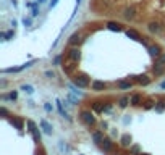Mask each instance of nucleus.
<instances>
[{
	"mask_svg": "<svg viewBox=\"0 0 165 155\" xmlns=\"http://www.w3.org/2000/svg\"><path fill=\"white\" fill-rule=\"evenodd\" d=\"M152 71H154V74H155V76H162V74H164V71H165V53L157 58V61H155V65H154Z\"/></svg>",
	"mask_w": 165,
	"mask_h": 155,
	"instance_id": "nucleus-1",
	"label": "nucleus"
},
{
	"mask_svg": "<svg viewBox=\"0 0 165 155\" xmlns=\"http://www.w3.org/2000/svg\"><path fill=\"white\" fill-rule=\"evenodd\" d=\"M73 82H74V86L76 87H87L89 86V78L86 76V74H74L73 78Z\"/></svg>",
	"mask_w": 165,
	"mask_h": 155,
	"instance_id": "nucleus-2",
	"label": "nucleus"
},
{
	"mask_svg": "<svg viewBox=\"0 0 165 155\" xmlns=\"http://www.w3.org/2000/svg\"><path fill=\"white\" fill-rule=\"evenodd\" d=\"M81 120H82V123H84V124H87V126H92V124H95L94 115H92L89 110H82V111H81Z\"/></svg>",
	"mask_w": 165,
	"mask_h": 155,
	"instance_id": "nucleus-3",
	"label": "nucleus"
},
{
	"mask_svg": "<svg viewBox=\"0 0 165 155\" xmlns=\"http://www.w3.org/2000/svg\"><path fill=\"white\" fill-rule=\"evenodd\" d=\"M28 126H29V133L33 134L34 142H41V133H39V129H37L36 123H34V121H28Z\"/></svg>",
	"mask_w": 165,
	"mask_h": 155,
	"instance_id": "nucleus-4",
	"label": "nucleus"
},
{
	"mask_svg": "<svg viewBox=\"0 0 165 155\" xmlns=\"http://www.w3.org/2000/svg\"><path fill=\"white\" fill-rule=\"evenodd\" d=\"M79 57H81V52H79L78 45H71V49L68 50V58H70V60L78 61V60H79Z\"/></svg>",
	"mask_w": 165,
	"mask_h": 155,
	"instance_id": "nucleus-5",
	"label": "nucleus"
},
{
	"mask_svg": "<svg viewBox=\"0 0 165 155\" xmlns=\"http://www.w3.org/2000/svg\"><path fill=\"white\" fill-rule=\"evenodd\" d=\"M76 68H78V65H76L74 60H70V63H65V65H63V71H65V74H68V76H71Z\"/></svg>",
	"mask_w": 165,
	"mask_h": 155,
	"instance_id": "nucleus-6",
	"label": "nucleus"
},
{
	"mask_svg": "<svg viewBox=\"0 0 165 155\" xmlns=\"http://www.w3.org/2000/svg\"><path fill=\"white\" fill-rule=\"evenodd\" d=\"M100 147H102L104 152H112V150H113V142H112V139L105 137L102 142H100Z\"/></svg>",
	"mask_w": 165,
	"mask_h": 155,
	"instance_id": "nucleus-7",
	"label": "nucleus"
},
{
	"mask_svg": "<svg viewBox=\"0 0 165 155\" xmlns=\"http://www.w3.org/2000/svg\"><path fill=\"white\" fill-rule=\"evenodd\" d=\"M68 42H70V45H79L82 42V36L79 33H74V34H71V36H70Z\"/></svg>",
	"mask_w": 165,
	"mask_h": 155,
	"instance_id": "nucleus-8",
	"label": "nucleus"
},
{
	"mask_svg": "<svg viewBox=\"0 0 165 155\" xmlns=\"http://www.w3.org/2000/svg\"><path fill=\"white\" fill-rule=\"evenodd\" d=\"M105 87H107V84H105L104 81H92V84H91V89L95 90V92L105 90Z\"/></svg>",
	"mask_w": 165,
	"mask_h": 155,
	"instance_id": "nucleus-9",
	"label": "nucleus"
},
{
	"mask_svg": "<svg viewBox=\"0 0 165 155\" xmlns=\"http://www.w3.org/2000/svg\"><path fill=\"white\" fill-rule=\"evenodd\" d=\"M147 29H149V33L155 34V33H160L162 31V26H160V23H157V21H151L149 26H147Z\"/></svg>",
	"mask_w": 165,
	"mask_h": 155,
	"instance_id": "nucleus-10",
	"label": "nucleus"
},
{
	"mask_svg": "<svg viewBox=\"0 0 165 155\" xmlns=\"http://www.w3.org/2000/svg\"><path fill=\"white\" fill-rule=\"evenodd\" d=\"M134 81L138 82V84H142V86H147L149 82H151V79H149L146 74H139V76H134Z\"/></svg>",
	"mask_w": 165,
	"mask_h": 155,
	"instance_id": "nucleus-11",
	"label": "nucleus"
},
{
	"mask_svg": "<svg viewBox=\"0 0 165 155\" xmlns=\"http://www.w3.org/2000/svg\"><path fill=\"white\" fill-rule=\"evenodd\" d=\"M149 55H151V57L159 58L162 55V53H160V47H159V45H151V47H149Z\"/></svg>",
	"mask_w": 165,
	"mask_h": 155,
	"instance_id": "nucleus-12",
	"label": "nucleus"
},
{
	"mask_svg": "<svg viewBox=\"0 0 165 155\" xmlns=\"http://www.w3.org/2000/svg\"><path fill=\"white\" fill-rule=\"evenodd\" d=\"M130 102H131V105H134V107L141 105V103H142V95L141 94H133L131 99H130Z\"/></svg>",
	"mask_w": 165,
	"mask_h": 155,
	"instance_id": "nucleus-13",
	"label": "nucleus"
},
{
	"mask_svg": "<svg viewBox=\"0 0 165 155\" xmlns=\"http://www.w3.org/2000/svg\"><path fill=\"white\" fill-rule=\"evenodd\" d=\"M123 16H125V20H133V18L136 16V10L133 8V7H130V8H126V10H125Z\"/></svg>",
	"mask_w": 165,
	"mask_h": 155,
	"instance_id": "nucleus-14",
	"label": "nucleus"
},
{
	"mask_svg": "<svg viewBox=\"0 0 165 155\" xmlns=\"http://www.w3.org/2000/svg\"><path fill=\"white\" fill-rule=\"evenodd\" d=\"M126 36H128L130 39H133V41H142L141 36H139V33L134 31V29H128V31H126Z\"/></svg>",
	"mask_w": 165,
	"mask_h": 155,
	"instance_id": "nucleus-15",
	"label": "nucleus"
},
{
	"mask_svg": "<svg viewBox=\"0 0 165 155\" xmlns=\"http://www.w3.org/2000/svg\"><path fill=\"white\" fill-rule=\"evenodd\" d=\"M120 144L123 147H130L131 145V136L130 134H123L121 136V139H120Z\"/></svg>",
	"mask_w": 165,
	"mask_h": 155,
	"instance_id": "nucleus-16",
	"label": "nucleus"
},
{
	"mask_svg": "<svg viewBox=\"0 0 165 155\" xmlns=\"http://www.w3.org/2000/svg\"><path fill=\"white\" fill-rule=\"evenodd\" d=\"M55 103H57V108H58V111H60V115H62L63 118L70 120V116H68V113H66V111H65V108H63V103L60 102V100H58V99H57V102H55Z\"/></svg>",
	"mask_w": 165,
	"mask_h": 155,
	"instance_id": "nucleus-17",
	"label": "nucleus"
},
{
	"mask_svg": "<svg viewBox=\"0 0 165 155\" xmlns=\"http://www.w3.org/2000/svg\"><path fill=\"white\" fill-rule=\"evenodd\" d=\"M92 139H94L95 144H99V145H100V142H102L105 137H104V133H100V131H95L94 134H92Z\"/></svg>",
	"mask_w": 165,
	"mask_h": 155,
	"instance_id": "nucleus-18",
	"label": "nucleus"
},
{
	"mask_svg": "<svg viewBox=\"0 0 165 155\" xmlns=\"http://www.w3.org/2000/svg\"><path fill=\"white\" fill-rule=\"evenodd\" d=\"M107 29L120 33V31H121V24H118V23H113V21H110V23H107Z\"/></svg>",
	"mask_w": 165,
	"mask_h": 155,
	"instance_id": "nucleus-19",
	"label": "nucleus"
},
{
	"mask_svg": "<svg viewBox=\"0 0 165 155\" xmlns=\"http://www.w3.org/2000/svg\"><path fill=\"white\" fill-rule=\"evenodd\" d=\"M41 126H42V129H44L46 134H52V126H50L46 120H41Z\"/></svg>",
	"mask_w": 165,
	"mask_h": 155,
	"instance_id": "nucleus-20",
	"label": "nucleus"
},
{
	"mask_svg": "<svg viewBox=\"0 0 165 155\" xmlns=\"http://www.w3.org/2000/svg\"><path fill=\"white\" fill-rule=\"evenodd\" d=\"M92 108H94V111H97V113H102V111L105 110L104 102H94V103H92Z\"/></svg>",
	"mask_w": 165,
	"mask_h": 155,
	"instance_id": "nucleus-21",
	"label": "nucleus"
},
{
	"mask_svg": "<svg viewBox=\"0 0 165 155\" xmlns=\"http://www.w3.org/2000/svg\"><path fill=\"white\" fill-rule=\"evenodd\" d=\"M10 123H12L16 129H23V121H21L20 118H10Z\"/></svg>",
	"mask_w": 165,
	"mask_h": 155,
	"instance_id": "nucleus-22",
	"label": "nucleus"
},
{
	"mask_svg": "<svg viewBox=\"0 0 165 155\" xmlns=\"http://www.w3.org/2000/svg\"><path fill=\"white\" fill-rule=\"evenodd\" d=\"M118 87H120V89H123V90H128V89H131V82L120 81V82H118Z\"/></svg>",
	"mask_w": 165,
	"mask_h": 155,
	"instance_id": "nucleus-23",
	"label": "nucleus"
},
{
	"mask_svg": "<svg viewBox=\"0 0 165 155\" xmlns=\"http://www.w3.org/2000/svg\"><path fill=\"white\" fill-rule=\"evenodd\" d=\"M128 103H131V102H130V99H128V97H121V99L118 100V105L121 107V108H125V107L128 105Z\"/></svg>",
	"mask_w": 165,
	"mask_h": 155,
	"instance_id": "nucleus-24",
	"label": "nucleus"
},
{
	"mask_svg": "<svg viewBox=\"0 0 165 155\" xmlns=\"http://www.w3.org/2000/svg\"><path fill=\"white\" fill-rule=\"evenodd\" d=\"M18 97V92H16V90H12V92H10V94L8 95H5V100H15V99H16Z\"/></svg>",
	"mask_w": 165,
	"mask_h": 155,
	"instance_id": "nucleus-25",
	"label": "nucleus"
},
{
	"mask_svg": "<svg viewBox=\"0 0 165 155\" xmlns=\"http://www.w3.org/2000/svg\"><path fill=\"white\" fill-rule=\"evenodd\" d=\"M21 90H25L26 94H33V92H34L33 86H29V84H25V86H21Z\"/></svg>",
	"mask_w": 165,
	"mask_h": 155,
	"instance_id": "nucleus-26",
	"label": "nucleus"
},
{
	"mask_svg": "<svg viewBox=\"0 0 165 155\" xmlns=\"http://www.w3.org/2000/svg\"><path fill=\"white\" fill-rule=\"evenodd\" d=\"M13 31H8V33H2V41H8V39H12L13 37Z\"/></svg>",
	"mask_w": 165,
	"mask_h": 155,
	"instance_id": "nucleus-27",
	"label": "nucleus"
},
{
	"mask_svg": "<svg viewBox=\"0 0 165 155\" xmlns=\"http://www.w3.org/2000/svg\"><path fill=\"white\" fill-rule=\"evenodd\" d=\"M130 154H131V155H141L139 145H133V147H131V150H130Z\"/></svg>",
	"mask_w": 165,
	"mask_h": 155,
	"instance_id": "nucleus-28",
	"label": "nucleus"
},
{
	"mask_svg": "<svg viewBox=\"0 0 165 155\" xmlns=\"http://www.w3.org/2000/svg\"><path fill=\"white\" fill-rule=\"evenodd\" d=\"M152 107H154V100H152V99H147V100L144 102V108H146V110H149V108H152Z\"/></svg>",
	"mask_w": 165,
	"mask_h": 155,
	"instance_id": "nucleus-29",
	"label": "nucleus"
},
{
	"mask_svg": "<svg viewBox=\"0 0 165 155\" xmlns=\"http://www.w3.org/2000/svg\"><path fill=\"white\" fill-rule=\"evenodd\" d=\"M155 108H157V111H162V110H164V108H165V100L157 102V107H155Z\"/></svg>",
	"mask_w": 165,
	"mask_h": 155,
	"instance_id": "nucleus-30",
	"label": "nucleus"
},
{
	"mask_svg": "<svg viewBox=\"0 0 165 155\" xmlns=\"http://www.w3.org/2000/svg\"><path fill=\"white\" fill-rule=\"evenodd\" d=\"M31 23H33L31 18H25V20H23V24H25V26H31Z\"/></svg>",
	"mask_w": 165,
	"mask_h": 155,
	"instance_id": "nucleus-31",
	"label": "nucleus"
},
{
	"mask_svg": "<svg viewBox=\"0 0 165 155\" xmlns=\"http://www.w3.org/2000/svg\"><path fill=\"white\" fill-rule=\"evenodd\" d=\"M44 110H46V111H49V113H50V111L54 110V107L50 105V103H46V105H44Z\"/></svg>",
	"mask_w": 165,
	"mask_h": 155,
	"instance_id": "nucleus-32",
	"label": "nucleus"
},
{
	"mask_svg": "<svg viewBox=\"0 0 165 155\" xmlns=\"http://www.w3.org/2000/svg\"><path fill=\"white\" fill-rule=\"evenodd\" d=\"M0 113L3 115L5 118H7V115H8V111H7V108H3V107H2V108H0Z\"/></svg>",
	"mask_w": 165,
	"mask_h": 155,
	"instance_id": "nucleus-33",
	"label": "nucleus"
},
{
	"mask_svg": "<svg viewBox=\"0 0 165 155\" xmlns=\"http://www.w3.org/2000/svg\"><path fill=\"white\" fill-rule=\"evenodd\" d=\"M60 60H62V57H57V58L54 60V63H55V65H58V63H60Z\"/></svg>",
	"mask_w": 165,
	"mask_h": 155,
	"instance_id": "nucleus-34",
	"label": "nucleus"
},
{
	"mask_svg": "<svg viewBox=\"0 0 165 155\" xmlns=\"http://www.w3.org/2000/svg\"><path fill=\"white\" fill-rule=\"evenodd\" d=\"M55 5H57V0H52V2H50V8H54Z\"/></svg>",
	"mask_w": 165,
	"mask_h": 155,
	"instance_id": "nucleus-35",
	"label": "nucleus"
},
{
	"mask_svg": "<svg viewBox=\"0 0 165 155\" xmlns=\"http://www.w3.org/2000/svg\"><path fill=\"white\" fill-rule=\"evenodd\" d=\"M36 155H46V154H44V150H41V152H37Z\"/></svg>",
	"mask_w": 165,
	"mask_h": 155,
	"instance_id": "nucleus-36",
	"label": "nucleus"
},
{
	"mask_svg": "<svg viewBox=\"0 0 165 155\" xmlns=\"http://www.w3.org/2000/svg\"><path fill=\"white\" fill-rule=\"evenodd\" d=\"M79 3H81V0H76V5H79Z\"/></svg>",
	"mask_w": 165,
	"mask_h": 155,
	"instance_id": "nucleus-37",
	"label": "nucleus"
},
{
	"mask_svg": "<svg viewBox=\"0 0 165 155\" xmlns=\"http://www.w3.org/2000/svg\"><path fill=\"white\" fill-rule=\"evenodd\" d=\"M141 155H149V154H142V152H141Z\"/></svg>",
	"mask_w": 165,
	"mask_h": 155,
	"instance_id": "nucleus-38",
	"label": "nucleus"
}]
</instances>
